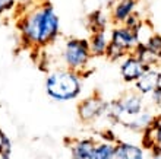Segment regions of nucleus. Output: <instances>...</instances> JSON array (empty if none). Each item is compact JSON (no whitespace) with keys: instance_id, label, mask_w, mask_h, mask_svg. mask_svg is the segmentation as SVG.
Here are the masks:
<instances>
[{"instance_id":"obj_8","label":"nucleus","mask_w":161,"mask_h":159,"mask_svg":"<svg viewBox=\"0 0 161 159\" xmlns=\"http://www.w3.org/2000/svg\"><path fill=\"white\" fill-rule=\"evenodd\" d=\"M142 146L151 152L154 159L161 156V115H155L151 126L142 133Z\"/></svg>"},{"instance_id":"obj_10","label":"nucleus","mask_w":161,"mask_h":159,"mask_svg":"<svg viewBox=\"0 0 161 159\" xmlns=\"http://www.w3.org/2000/svg\"><path fill=\"white\" fill-rule=\"evenodd\" d=\"M138 0H116V3L110 9V19L111 24L120 25L130 16L133 12H136Z\"/></svg>"},{"instance_id":"obj_20","label":"nucleus","mask_w":161,"mask_h":159,"mask_svg":"<svg viewBox=\"0 0 161 159\" xmlns=\"http://www.w3.org/2000/svg\"><path fill=\"white\" fill-rule=\"evenodd\" d=\"M142 24H144L142 18H141L139 13H136V12H133L130 16L127 18L126 21L123 22V25H126L127 28H130V29H136V31L142 26Z\"/></svg>"},{"instance_id":"obj_14","label":"nucleus","mask_w":161,"mask_h":159,"mask_svg":"<svg viewBox=\"0 0 161 159\" xmlns=\"http://www.w3.org/2000/svg\"><path fill=\"white\" fill-rule=\"evenodd\" d=\"M154 117H155V115H154L149 109H144V111H141L138 115H135L133 118H130L127 123H125L123 127L127 129V130H130V131H135V133L142 134L145 130L151 126Z\"/></svg>"},{"instance_id":"obj_1","label":"nucleus","mask_w":161,"mask_h":159,"mask_svg":"<svg viewBox=\"0 0 161 159\" xmlns=\"http://www.w3.org/2000/svg\"><path fill=\"white\" fill-rule=\"evenodd\" d=\"M18 29L25 47L42 48L57 40L60 32V18L53 4L44 2L19 19Z\"/></svg>"},{"instance_id":"obj_15","label":"nucleus","mask_w":161,"mask_h":159,"mask_svg":"<svg viewBox=\"0 0 161 159\" xmlns=\"http://www.w3.org/2000/svg\"><path fill=\"white\" fill-rule=\"evenodd\" d=\"M86 21H88V28L91 29V32H100V31H108L111 19L103 9H95L88 15Z\"/></svg>"},{"instance_id":"obj_6","label":"nucleus","mask_w":161,"mask_h":159,"mask_svg":"<svg viewBox=\"0 0 161 159\" xmlns=\"http://www.w3.org/2000/svg\"><path fill=\"white\" fill-rule=\"evenodd\" d=\"M110 42L114 45L120 47L122 50L132 53L133 48L138 45L139 42V34L136 29H130L126 25H116L113 29H110Z\"/></svg>"},{"instance_id":"obj_5","label":"nucleus","mask_w":161,"mask_h":159,"mask_svg":"<svg viewBox=\"0 0 161 159\" xmlns=\"http://www.w3.org/2000/svg\"><path fill=\"white\" fill-rule=\"evenodd\" d=\"M108 102L100 95H92L78 104V117L84 123H92L107 114Z\"/></svg>"},{"instance_id":"obj_12","label":"nucleus","mask_w":161,"mask_h":159,"mask_svg":"<svg viewBox=\"0 0 161 159\" xmlns=\"http://www.w3.org/2000/svg\"><path fill=\"white\" fill-rule=\"evenodd\" d=\"M114 159H147V155H145V149L139 145L117 140Z\"/></svg>"},{"instance_id":"obj_18","label":"nucleus","mask_w":161,"mask_h":159,"mask_svg":"<svg viewBox=\"0 0 161 159\" xmlns=\"http://www.w3.org/2000/svg\"><path fill=\"white\" fill-rule=\"evenodd\" d=\"M127 54H129L127 51L122 50L120 47H117L110 42L108 47H107V51H106V56H104V57H107L110 61H120V60H123Z\"/></svg>"},{"instance_id":"obj_17","label":"nucleus","mask_w":161,"mask_h":159,"mask_svg":"<svg viewBox=\"0 0 161 159\" xmlns=\"http://www.w3.org/2000/svg\"><path fill=\"white\" fill-rule=\"evenodd\" d=\"M116 143L113 142H97L94 147V159H114Z\"/></svg>"},{"instance_id":"obj_23","label":"nucleus","mask_w":161,"mask_h":159,"mask_svg":"<svg viewBox=\"0 0 161 159\" xmlns=\"http://www.w3.org/2000/svg\"><path fill=\"white\" fill-rule=\"evenodd\" d=\"M149 96H151V104L154 107H161V86H158L155 91H153L149 93Z\"/></svg>"},{"instance_id":"obj_4","label":"nucleus","mask_w":161,"mask_h":159,"mask_svg":"<svg viewBox=\"0 0 161 159\" xmlns=\"http://www.w3.org/2000/svg\"><path fill=\"white\" fill-rule=\"evenodd\" d=\"M91 57L92 54H91L89 42L85 38H69L62 48V60L64 66L80 75L88 67Z\"/></svg>"},{"instance_id":"obj_11","label":"nucleus","mask_w":161,"mask_h":159,"mask_svg":"<svg viewBox=\"0 0 161 159\" xmlns=\"http://www.w3.org/2000/svg\"><path fill=\"white\" fill-rule=\"evenodd\" d=\"M95 140L91 137L85 139H75L70 145V158L72 159H94V147Z\"/></svg>"},{"instance_id":"obj_13","label":"nucleus","mask_w":161,"mask_h":159,"mask_svg":"<svg viewBox=\"0 0 161 159\" xmlns=\"http://www.w3.org/2000/svg\"><path fill=\"white\" fill-rule=\"evenodd\" d=\"M89 48L92 57H101L106 56L107 47L110 44V35L107 31H100V32H91V37L88 38Z\"/></svg>"},{"instance_id":"obj_3","label":"nucleus","mask_w":161,"mask_h":159,"mask_svg":"<svg viewBox=\"0 0 161 159\" xmlns=\"http://www.w3.org/2000/svg\"><path fill=\"white\" fill-rule=\"evenodd\" d=\"M144 109H145L144 96L135 91V92L125 93L123 96H120L119 99L108 102L106 117L113 124L123 126L125 123H127L130 118L138 115Z\"/></svg>"},{"instance_id":"obj_7","label":"nucleus","mask_w":161,"mask_h":159,"mask_svg":"<svg viewBox=\"0 0 161 159\" xmlns=\"http://www.w3.org/2000/svg\"><path fill=\"white\" fill-rule=\"evenodd\" d=\"M148 67L151 66H147L139 57L129 53L125 59L120 60V76L126 83H135Z\"/></svg>"},{"instance_id":"obj_19","label":"nucleus","mask_w":161,"mask_h":159,"mask_svg":"<svg viewBox=\"0 0 161 159\" xmlns=\"http://www.w3.org/2000/svg\"><path fill=\"white\" fill-rule=\"evenodd\" d=\"M142 42H144L145 45L148 47L157 57L161 59V35H158V34H151V35Z\"/></svg>"},{"instance_id":"obj_24","label":"nucleus","mask_w":161,"mask_h":159,"mask_svg":"<svg viewBox=\"0 0 161 159\" xmlns=\"http://www.w3.org/2000/svg\"><path fill=\"white\" fill-rule=\"evenodd\" d=\"M100 3L103 4V8L106 9H111V6L116 3V0H100Z\"/></svg>"},{"instance_id":"obj_22","label":"nucleus","mask_w":161,"mask_h":159,"mask_svg":"<svg viewBox=\"0 0 161 159\" xmlns=\"http://www.w3.org/2000/svg\"><path fill=\"white\" fill-rule=\"evenodd\" d=\"M18 4V0H0V16H4L15 10Z\"/></svg>"},{"instance_id":"obj_21","label":"nucleus","mask_w":161,"mask_h":159,"mask_svg":"<svg viewBox=\"0 0 161 159\" xmlns=\"http://www.w3.org/2000/svg\"><path fill=\"white\" fill-rule=\"evenodd\" d=\"M12 151V142L8 137V134L0 129V153H10Z\"/></svg>"},{"instance_id":"obj_25","label":"nucleus","mask_w":161,"mask_h":159,"mask_svg":"<svg viewBox=\"0 0 161 159\" xmlns=\"http://www.w3.org/2000/svg\"><path fill=\"white\" fill-rule=\"evenodd\" d=\"M0 159H10V153H0Z\"/></svg>"},{"instance_id":"obj_2","label":"nucleus","mask_w":161,"mask_h":159,"mask_svg":"<svg viewBox=\"0 0 161 159\" xmlns=\"http://www.w3.org/2000/svg\"><path fill=\"white\" fill-rule=\"evenodd\" d=\"M46 93L56 102H69L76 99L82 92L80 73L68 67L56 69L46 77Z\"/></svg>"},{"instance_id":"obj_9","label":"nucleus","mask_w":161,"mask_h":159,"mask_svg":"<svg viewBox=\"0 0 161 159\" xmlns=\"http://www.w3.org/2000/svg\"><path fill=\"white\" fill-rule=\"evenodd\" d=\"M133 85L138 93H141L142 96H148L153 91L161 86V70L155 66L148 67Z\"/></svg>"},{"instance_id":"obj_16","label":"nucleus","mask_w":161,"mask_h":159,"mask_svg":"<svg viewBox=\"0 0 161 159\" xmlns=\"http://www.w3.org/2000/svg\"><path fill=\"white\" fill-rule=\"evenodd\" d=\"M133 54L136 56V57H139L142 61H144L147 66H157L158 61H160V57H157V56L154 54L153 51L149 50L148 47L145 45L142 41L138 42V45L133 48V51H132Z\"/></svg>"}]
</instances>
